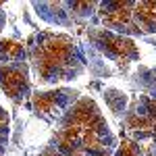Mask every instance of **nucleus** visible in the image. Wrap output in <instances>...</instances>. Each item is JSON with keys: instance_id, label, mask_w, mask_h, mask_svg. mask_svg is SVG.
<instances>
[{"instance_id": "nucleus-1", "label": "nucleus", "mask_w": 156, "mask_h": 156, "mask_svg": "<svg viewBox=\"0 0 156 156\" xmlns=\"http://www.w3.org/2000/svg\"><path fill=\"white\" fill-rule=\"evenodd\" d=\"M50 146L65 156H112L119 140L96 102L90 96H81L54 123Z\"/></svg>"}, {"instance_id": "nucleus-2", "label": "nucleus", "mask_w": 156, "mask_h": 156, "mask_svg": "<svg viewBox=\"0 0 156 156\" xmlns=\"http://www.w3.org/2000/svg\"><path fill=\"white\" fill-rule=\"evenodd\" d=\"M29 71L40 85L67 83L87 71L83 46L69 34L52 29L31 34L27 44Z\"/></svg>"}, {"instance_id": "nucleus-3", "label": "nucleus", "mask_w": 156, "mask_h": 156, "mask_svg": "<svg viewBox=\"0 0 156 156\" xmlns=\"http://www.w3.org/2000/svg\"><path fill=\"white\" fill-rule=\"evenodd\" d=\"M135 79H140V92L123 115L125 137L152 156L156 154V69H142Z\"/></svg>"}, {"instance_id": "nucleus-4", "label": "nucleus", "mask_w": 156, "mask_h": 156, "mask_svg": "<svg viewBox=\"0 0 156 156\" xmlns=\"http://www.w3.org/2000/svg\"><path fill=\"white\" fill-rule=\"evenodd\" d=\"M0 90L15 104L31 96L27 48L17 40H0Z\"/></svg>"}, {"instance_id": "nucleus-5", "label": "nucleus", "mask_w": 156, "mask_h": 156, "mask_svg": "<svg viewBox=\"0 0 156 156\" xmlns=\"http://www.w3.org/2000/svg\"><path fill=\"white\" fill-rule=\"evenodd\" d=\"M85 36L90 42V50H94L102 60H108L119 71H125L131 62L140 58V50L135 46L133 37L119 36L115 31H108L96 25H87Z\"/></svg>"}, {"instance_id": "nucleus-6", "label": "nucleus", "mask_w": 156, "mask_h": 156, "mask_svg": "<svg viewBox=\"0 0 156 156\" xmlns=\"http://www.w3.org/2000/svg\"><path fill=\"white\" fill-rule=\"evenodd\" d=\"M100 2H34L40 19L56 27H79L92 23Z\"/></svg>"}, {"instance_id": "nucleus-7", "label": "nucleus", "mask_w": 156, "mask_h": 156, "mask_svg": "<svg viewBox=\"0 0 156 156\" xmlns=\"http://www.w3.org/2000/svg\"><path fill=\"white\" fill-rule=\"evenodd\" d=\"M79 92L71 87H54V90H37L31 94L29 106L31 112L40 117L46 123H56V121L69 110V108L79 100Z\"/></svg>"}, {"instance_id": "nucleus-8", "label": "nucleus", "mask_w": 156, "mask_h": 156, "mask_svg": "<svg viewBox=\"0 0 156 156\" xmlns=\"http://www.w3.org/2000/svg\"><path fill=\"white\" fill-rule=\"evenodd\" d=\"M133 9L135 2H100L92 25L104 27L108 31H115L119 36H140L135 21H133Z\"/></svg>"}, {"instance_id": "nucleus-9", "label": "nucleus", "mask_w": 156, "mask_h": 156, "mask_svg": "<svg viewBox=\"0 0 156 156\" xmlns=\"http://www.w3.org/2000/svg\"><path fill=\"white\" fill-rule=\"evenodd\" d=\"M133 21L140 36L156 34V2H135Z\"/></svg>"}, {"instance_id": "nucleus-10", "label": "nucleus", "mask_w": 156, "mask_h": 156, "mask_svg": "<svg viewBox=\"0 0 156 156\" xmlns=\"http://www.w3.org/2000/svg\"><path fill=\"white\" fill-rule=\"evenodd\" d=\"M104 100H106L108 108H110V110H112V112H115L117 117L125 115L129 98L125 96L123 92H119V90H106V92H104Z\"/></svg>"}, {"instance_id": "nucleus-11", "label": "nucleus", "mask_w": 156, "mask_h": 156, "mask_svg": "<svg viewBox=\"0 0 156 156\" xmlns=\"http://www.w3.org/2000/svg\"><path fill=\"white\" fill-rule=\"evenodd\" d=\"M112 156H146V152H144V148L140 144H135L133 140L123 137L119 142V146H117V150L112 152Z\"/></svg>"}, {"instance_id": "nucleus-12", "label": "nucleus", "mask_w": 156, "mask_h": 156, "mask_svg": "<svg viewBox=\"0 0 156 156\" xmlns=\"http://www.w3.org/2000/svg\"><path fill=\"white\" fill-rule=\"evenodd\" d=\"M9 131H11V119H9V112L0 106V156H4V152H6Z\"/></svg>"}, {"instance_id": "nucleus-13", "label": "nucleus", "mask_w": 156, "mask_h": 156, "mask_svg": "<svg viewBox=\"0 0 156 156\" xmlns=\"http://www.w3.org/2000/svg\"><path fill=\"white\" fill-rule=\"evenodd\" d=\"M37 156H65V154H60L56 148H52V146L48 144V146H46V148H44V150H42V152H40Z\"/></svg>"}, {"instance_id": "nucleus-14", "label": "nucleus", "mask_w": 156, "mask_h": 156, "mask_svg": "<svg viewBox=\"0 0 156 156\" xmlns=\"http://www.w3.org/2000/svg\"><path fill=\"white\" fill-rule=\"evenodd\" d=\"M4 25H6V12H4V4L0 2V31L4 29Z\"/></svg>"}, {"instance_id": "nucleus-15", "label": "nucleus", "mask_w": 156, "mask_h": 156, "mask_svg": "<svg viewBox=\"0 0 156 156\" xmlns=\"http://www.w3.org/2000/svg\"><path fill=\"white\" fill-rule=\"evenodd\" d=\"M96 156H110V154H96Z\"/></svg>"}, {"instance_id": "nucleus-16", "label": "nucleus", "mask_w": 156, "mask_h": 156, "mask_svg": "<svg viewBox=\"0 0 156 156\" xmlns=\"http://www.w3.org/2000/svg\"><path fill=\"white\" fill-rule=\"evenodd\" d=\"M152 156H156V154H152Z\"/></svg>"}, {"instance_id": "nucleus-17", "label": "nucleus", "mask_w": 156, "mask_h": 156, "mask_svg": "<svg viewBox=\"0 0 156 156\" xmlns=\"http://www.w3.org/2000/svg\"><path fill=\"white\" fill-rule=\"evenodd\" d=\"M154 46H156V44H154Z\"/></svg>"}]
</instances>
